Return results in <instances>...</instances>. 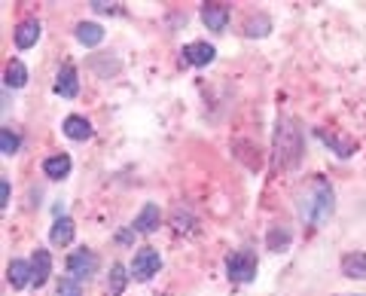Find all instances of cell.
Masks as SVG:
<instances>
[{
  "mask_svg": "<svg viewBox=\"0 0 366 296\" xmlns=\"http://www.w3.org/2000/svg\"><path fill=\"white\" fill-rule=\"evenodd\" d=\"M333 187L320 178H311L305 183V190L299 192V217L305 220L308 226H324L329 217H333Z\"/></svg>",
  "mask_w": 366,
  "mask_h": 296,
  "instance_id": "cell-1",
  "label": "cell"
},
{
  "mask_svg": "<svg viewBox=\"0 0 366 296\" xmlns=\"http://www.w3.org/2000/svg\"><path fill=\"white\" fill-rule=\"evenodd\" d=\"M299 153H302V137H299V128L290 123V119H281L278 123V132H274V162L281 168H293L299 162Z\"/></svg>",
  "mask_w": 366,
  "mask_h": 296,
  "instance_id": "cell-2",
  "label": "cell"
},
{
  "mask_svg": "<svg viewBox=\"0 0 366 296\" xmlns=\"http://www.w3.org/2000/svg\"><path fill=\"white\" fill-rule=\"evenodd\" d=\"M226 275H229V281H238V284L253 281L256 278V254L253 251H235L226 260Z\"/></svg>",
  "mask_w": 366,
  "mask_h": 296,
  "instance_id": "cell-3",
  "label": "cell"
},
{
  "mask_svg": "<svg viewBox=\"0 0 366 296\" xmlns=\"http://www.w3.org/2000/svg\"><path fill=\"white\" fill-rule=\"evenodd\" d=\"M159 266H162L159 251H156V247H141L132 260V275L137 281H150L153 275L159 272Z\"/></svg>",
  "mask_w": 366,
  "mask_h": 296,
  "instance_id": "cell-4",
  "label": "cell"
},
{
  "mask_svg": "<svg viewBox=\"0 0 366 296\" xmlns=\"http://www.w3.org/2000/svg\"><path fill=\"white\" fill-rule=\"evenodd\" d=\"M68 272H70V278H77V281H89L92 275L98 272V257L92 254V251H73L68 257Z\"/></svg>",
  "mask_w": 366,
  "mask_h": 296,
  "instance_id": "cell-5",
  "label": "cell"
},
{
  "mask_svg": "<svg viewBox=\"0 0 366 296\" xmlns=\"http://www.w3.org/2000/svg\"><path fill=\"white\" fill-rule=\"evenodd\" d=\"M201 22H205L208 31L223 34L229 25V6L226 4H205L201 6Z\"/></svg>",
  "mask_w": 366,
  "mask_h": 296,
  "instance_id": "cell-6",
  "label": "cell"
},
{
  "mask_svg": "<svg viewBox=\"0 0 366 296\" xmlns=\"http://www.w3.org/2000/svg\"><path fill=\"white\" fill-rule=\"evenodd\" d=\"M183 61L187 64H196V68H205V64H210L217 58V49L210 43H201V40H196V43H187L183 46Z\"/></svg>",
  "mask_w": 366,
  "mask_h": 296,
  "instance_id": "cell-7",
  "label": "cell"
},
{
  "mask_svg": "<svg viewBox=\"0 0 366 296\" xmlns=\"http://www.w3.org/2000/svg\"><path fill=\"white\" fill-rule=\"evenodd\" d=\"M55 92H58L61 98H77L80 80H77V68H73V64H64L58 70V77H55Z\"/></svg>",
  "mask_w": 366,
  "mask_h": 296,
  "instance_id": "cell-8",
  "label": "cell"
},
{
  "mask_svg": "<svg viewBox=\"0 0 366 296\" xmlns=\"http://www.w3.org/2000/svg\"><path fill=\"white\" fill-rule=\"evenodd\" d=\"M31 275H34L37 288H43V284L49 281V275H52V257H49V251H43V247H37V251H34V257H31Z\"/></svg>",
  "mask_w": 366,
  "mask_h": 296,
  "instance_id": "cell-9",
  "label": "cell"
},
{
  "mask_svg": "<svg viewBox=\"0 0 366 296\" xmlns=\"http://www.w3.org/2000/svg\"><path fill=\"white\" fill-rule=\"evenodd\" d=\"M159 220H162V214H159V205H156V202H146V205L141 208V214L134 217L132 229H134V233H153V229L159 226Z\"/></svg>",
  "mask_w": 366,
  "mask_h": 296,
  "instance_id": "cell-10",
  "label": "cell"
},
{
  "mask_svg": "<svg viewBox=\"0 0 366 296\" xmlns=\"http://www.w3.org/2000/svg\"><path fill=\"white\" fill-rule=\"evenodd\" d=\"M37 40H40V22H37V18L18 22V27H15V46L18 49H31Z\"/></svg>",
  "mask_w": 366,
  "mask_h": 296,
  "instance_id": "cell-11",
  "label": "cell"
},
{
  "mask_svg": "<svg viewBox=\"0 0 366 296\" xmlns=\"http://www.w3.org/2000/svg\"><path fill=\"white\" fill-rule=\"evenodd\" d=\"M6 281L13 284V290H22L27 284H34V275H31V263L25 260H13L6 269Z\"/></svg>",
  "mask_w": 366,
  "mask_h": 296,
  "instance_id": "cell-12",
  "label": "cell"
},
{
  "mask_svg": "<svg viewBox=\"0 0 366 296\" xmlns=\"http://www.w3.org/2000/svg\"><path fill=\"white\" fill-rule=\"evenodd\" d=\"M64 135L70 137V141H89L92 137V123L86 116H77V113H70L68 119H64Z\"/></svg>",
  "mask_w": 366,
  "mask_h": 296,
  "instance_id": "cell-13",
  "label": "cell"
},
{
  "mask_svg": "<svg viewBox=\"0 0 366 296\" xmlns=\"http://www.w3.org/2000/svg\"><path fill=\"white\" fill-rule=\"evenodd\" d=\"M73 235H77V223H73L70 217H58V220L52 223L49 242H52V245H58V247H64V245H70V242H73Z\"/></svg>",
  "mask_w": 366,
  "mask_h": 296,
  "instance_id": "cell-14",
  "label": "cell"
},
{
  "mask_svg": "<svg viewBox=\"0 0 366 296\" xmlns=\"http://www.w3.org/2000/svg\"><path fill=\"white\" fill-rule=\"evenodd\" d=\"M43 174L52 180H64L70 174V156L68 153H58V156H49L43 162Z\"/></svg>",
  "mask_w": 366,
  "mask_h": 296,
  "instance_id": "cell-15",
  "label": "cell"
},
{
  "mask_svg": "<svg viewBox=\"0 0 366 296\" xmlns=\"http://www.w3.org/2000/svg\"><path fill=\"white\" fill-rule=\"evenodd\" d=\"M342 275H345V278L366 281V254L363 251H354V254L342 257Z\"/></svg>",
  "mask_w": 366,
  "mask_h": 296,
  "instance_id": "cell-16",
  "label": "cell"
},
{
  "mask_svg": "<svg viewBox=\"0 0 366 296\" xmlns=\"http://www.w3.org/2000/svg\"><path fill=\"white\" fill-rule=\"evenodd\" d=\"M77 40L82 43V46H101V40H104V27L101 25H95V22H80L77 25Z\"/></svg>",
  "mask_w": 366,
  "mask_h": 296,
  "instance_id": "cell-17",
  "label": "cell"
},
{
  "mask_svg": "<svg viewBox=\"0 0 366 296\" xmlns=\"http://www.w3.org/2000/svg\"><path fill=\"white\" fill-rule=\"evenodd\" d=\"M25 82H27V68L18 58H13L6 64V86L9 89H22Z\"/></svg>",
  "mask_w": 366,
  "mask_h": 296,
  "instance_id": "cell-18",
  "label": "cell"
},
{
  "mask_svg": "<svg viewBox=\"0 0 366 296\" xmlns=\"http://www.w3.org/2000/svg\"><path fill=\"white\" fill-rule=\"evenodd\" d=\"M125 281H128V275H125V269L122 266H113V269H110V281H107V293L110 296H119L122 293V288H125Z\"/></svg>",
  "mask_w": 366,
  "mask_h": 296,
  "instance_id": "cell-19",
  "label": "cell"
},
{
  "mask_svg": "<svg viewBox=\"0 0 366 296\" xmlns=\"http://www.w3.org/2000/svg\"><path fill=\"white\" fill-rule=\"evenodd\" d=\"M18 147H22V141H18V135L13 128H0V153L13 156V153H18Z\"/></svg>",
  "mask_w": 366,
  "mask_h": 296,
  "instance_id": "cell-20",
  "label": "cell"
},
{
  "mask_svg": "<svg viewBox=\"0 0 366 296\" xmlns=\"http://www.w3.org/2000/svg\"><path fill=\"white\" fill-rule=\"evenodd\" d=\"M317 137H320V141H327L329 147H336L339 156H354V150H357V144H351V141H339V137H333V135L317 132Z\"/></svg>",
  "mask_w": 366,
  "mask_h": 296,
  "instance_id": "cell-21",
  "label": "cell"
},
{
  "mask_svg": "<svg viewBox=\"0 0 366 296\" xmlns=\"http://www.w3.org/2000/svg\"><path fill=\"white\" fill-rule=\"evenodd\" d=\"M58 296H82V281H77V278H61L58 281Z\"/></svg>",
  "mask_w": 366,
  "mask_h": 296,
  "instance_id": "cell-22",
  "label": "cell"
},
{
  "mask_svg": "<svg viewBox=\"0 0 366 296\" xmlns=\"http://www.w3.org/2000/svg\"><path fill=\"white\" fill-rule=\"evenodd\" d=\"M263 34H269V18L260 16L256 22H247V37H263Z\"/></svg>",
  "mask_w": 366,
  "mask_h": 296,
  "instance_id": "cell-23",
  "label": "cell"
},
{
  "mask_svg": "<svg viewBox=\"0 0 366 296\" xmlns=\"http://www.w3.org/2000/svg\"><path fill=\"white\" fill-rule=\"evenodd\" d=\"M92 9H95V13H122V9H119V4H104V0H92V4H89Z\"/></svg>",
  "mask_w": 366,
  "mask_h": 296,
  "instance_id": "cell-24",
  "label": "cell"
},
{
  "mask_svg": "<svg viewBox=\"0 0 366 296\" xmlns=\"http://www.w3.org/2000/svg\"><path fill=\"white\" fill-rule=\"evenodd\" d=\"M0 205H9V180L4 178V180H0Z\"/></svg>",
  "mask_w": 366,
  "mask_h": 296,
  "instance_id": "cell-25",
  "label": "cell"
}]
</instances>
